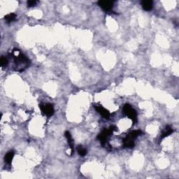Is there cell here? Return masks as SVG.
Here are the masks:
<instances>
[{"instance_id": "obj_1", "label": "cell", "mask_w": 179, "mask_h": 179, "mask_svg": "<svg viewBox=\"0 0 179 179\" xmlns=\"http://www.w3.org/2000/svg\"><path fill=\"white\" fill-rule=\"evenodd\" d=\"M14 62L15 64L16 71H20V72H22L24 69H27L30 64L29 59L22 54H20V55L15 57Z\"/></svg>"}, {"instance_id": "obj_2", "label": "cell", "mask_w": 179, "mask_h": 179, "mask_svg": "<svg viewBox=\"0 0 179 179\" xmlns=\"http://www.w3.org/2000/svg\"><path fill=\"white\" fill-rule=\"evenodd\" d=\"M117 128L115 126H110L108 129H104L100 134L97 136V138L99 140L101 145H104L106 143V140L110 135L113 133L114 131L117 130Z\"/></svg>"}, {"instance_id": "obj_3", "label": "cell", "mask_w": 179, "mask_h": 179, "mask_svg": "<svg viewBox=\"0 0 179 179\" xmlns=\"http://www.w3.org/2000/svg\"><path fill=\"white\" fill-rule=\"evenodd\" d=\"M123 111L124 113L125 114L129 119H131L134 123L136 122L137 115H136V110H135L134 108H131V106L129 104V103H126V104L124 105Z\"/></svg>"}, {"instance_id": "obj_4", "label": "cell", "mask_w": 179, "mask_h": 179, "mask_svg": "<svg viewBox=\"0 0 179 179\" xmlns=\"http://www.w3.org/2000/svg\"><path fill=\"white\" fill-rule=\"evenodd\" d=\"M40 108H41V111L48 117H50L53 115L54 107L53 105L51 104V103L41 104L40 105Z\"/></svg>"}, {"instance_id": "obj_5", "label": "cell", "mask_w": 179, "mask_h": 179, "mask_svg": "<svg viewBox=\"0 0 179 179\" xmlns=\"http://www.w3.org/2000/svg\"><path fill=\"white\" fill-rule=\"evenodd\" d=\"M97 4L106 12L110 11L113 8V1H99Z\"/></svg>"}, {"instance_id": "obj_6", "label": "cell", "mask_w": 179, "mask_h": 179, "mask_svg": "<svg viewBox=\"0 0 179 179\" xmlns=\"http://www.w3.org/2000/svg\"><path fill=\"white\" fill-rule=\"evenodd\" d=\"M94 109L99 113L100 115H102L103 117H104L105 119H108L110 117V114L108 110H106V108H103V106H100V105H94Z\"/></svg>"}, {"instance_id": "obj_7", "label": "cell", "mask_w": 179, "mask_h": 179, "mask_svg": "<svg viewBox=\"0 0 179 179\" xmlns=\"http://www.w3.org/2000/svg\"><path fill=\"white\" fill-rule=\"evenodd\" d=\"M122 142H123V145L125 148H134L135 143H134V140L132 139V138H129V136H126L125 138L122 140Z\"/></svg>"}, {"instance_id": "obj_8", "label": "cell", "mask_w": 179, "mask_h": 179, "mask_svg": "<svg viewBox=\"0 0 179 179\" xmlns=\"http://www.w3.org/2000/svg\"><path fill=\"white\" fill-rule=\"evenodd\" d=\"M64 136L67 139L68 143H69L70 149H71V153H70V155H72L73 154V141L72 139V137H71V135L69 133V131H66L65 133H64Z\"/></svg>"}, {"instance_id": "obj_9", "label": "cell", "mask_w": 179, "mask_h": 179, "mask_svg": "<svg viewBox=\"0 0 179 179\" xmlns=\"http://www.w3.org/2000/svg\"><path fill=\"white\" fill-rule=\"evenodd\" d=\"M152 5H153V2L152 1H143L141 2V6L142 8H143V10H146V11H149V10H152Z\"/></svg>"}, {"instance_id": "obj_10", "label": "cell", "mask_w": 179, "mask_h": 179, "mask_svg": "<svg viewBox=\"0 0 179 179\" xmlns=\"http://www.w3.org/2000/svg\"><path fill=\"white\" fill-rule=\"evenodd\" d=\"M173 132V129L171 128L170 126H166V128H165V130H164V131H163L162 135H161V141L164 138L166 137V136H169V135H171L172 133Z\"/></svg>"}, {"instance_id": "obj_11", "label": "cell", "mask_w": 179, "mask_h": 179, "mask_svg": "<svg viewBox=\"0 0 179 179\" xmlns=\"http://www.w3.org/2000/svg\"><path fill=\"white\" fill-rule=\"evenodd\" d=\"M142 134V131L141 130H133L131 131V132H129V134H127V136H129V138H132V139H135L138 137V136H140Z\"/></svg>"}, {"instance_id": "obj_12", "label": "cell", "mask_w": 179, "mask_h": 179, "mask_svg": "<svg viewBox=\"0 0 179 179\" xmlns=\"http://www.w3.org/2000/svg\"><path fill=\"white\" fill-rule=\"evenodd\" d=\"M14 157V152L13 151H10L8 153H6V155L4 157V160L7 164H10L13 160Z\"/></svg>"}, {"instance_id": "obj_13", "label": "cell", "mask_w": 179, "mask_h": 179, "mask_svg": "<svg viewBox=\"0 0 179 179\" xmlns=\"http://www.w3.org/2000/svg\"><path fill=\"white\" fill-rule=\"evenodd\" d=\"M5 20H6L7 22L9 23V22H13V21L15 20V19H16V15H15V13H10L8 14V15H6V16H5Z\"/></svg>"}, {"instance_id": "obj_14", "label": "cell", "mask_w": 179, "mask_h": 179, "mask_svg": "<svg viewBox=\"0 0 179 179\" xmlns=\"http://www.w3.org/2000/svg\"><path fill=\"white\" fill-rule=\"evenodd\" d=\"M87 150L85 148H81V147H80V148H78V153L79 154L80 156H85L87 154Z\"/></svg>"}, {"instance_id": "obj_15", "label": "cell", "mask_w": 179, "mask_h": 179, "mask_svg": "<svg viewBox=\"0 0 179 179\" xmlns=\"http://www.w3.org/2000/svg\"><path fill=\"white\" fill-rule=\"evenodd\" d=\"M0 63H1V66H6L7 64H8V59H7L6 57H2L1 59H0Z\"/></svg>"}, {"instance_id": "obj_16", "label": "cell", "mask_w": 179, "mask_h": 179, "mask_svg": "<svg viewBox=\"0 0 179 179\" xmlns=\"http://www.w3.org/2000/svg\"><path fill=\"white\" fill-rule=\"evenodd\" d=\"M37 3V1H34V0H31V1H27V6L29 7H33L35 6Z\"/></svg>"}]
</instances>
